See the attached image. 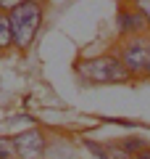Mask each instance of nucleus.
Wrapping results in <instances>:
<instances>
[{
  "label": "nucleus",
  "mask_w": 150,
  "mask_h": 159,
  "mask_svg": "<svg viewBox=\"0 0 150 159\" xmlns=\"http://www.w3.org/2000/svg\"><path fill=\"white\" fill-rule=\"evenodd\" d=\"M42 16H45V8L40 0H27V3L8 11L13 48L16 51H29L32 48V43L40 34V27H42Z\"/></svg>",
  "instance_id": "nucleus-1"
},
{
  "label": "nucleus",
  "mask_w": 150,
  "mask_h": 159,
  "mask_svg": "<svg viewBox=\"0 0 150 159\" xmlns=\"http://www.w3.org/2000/svg\"><path fill=\"white\" fill-rule=\"evenodd\" d=\"M77 72L87 82H95V85H121V82H129L132 80L127 74V69L121 66L116 53H103V56L82 58L77 64Z\"/></svg>",
  "instance_id": "nucleus-2"
},
{
  "label": "nucleus",
  "mask_w": 150,
  "mask_h": 159,
  "mask_svg": "<svg viewBox=\"0 0 150 159\" xmlns=\"http://www.w3.org/2000/svg\"><path fill=\"white\" fill-rule=\"evenodd\" d=\"M148 40L150 34H137V37H124L116 45V56L121 61V66L127 69L129 77H142L145 74V64H148Z\"/></svg>",
  "instance_id": "nucleus-3"
},
{
  "label": "nucleus",
  "mask_w": 150,
  "mask_h": 159,
  "mask_svg": "<svg viewBox=\"0 0 150 159\" xmlns=\"http://www.w3.org/2000/svg\"><path fill=\"white\" fill-rule=\"evenodd\" d=\"M11 141H13V148H16V159H42L45 148H48V138L37 127L16 133V135H11Z\"/></svg>",
  "instance_id": "nucleus-4"
},
{
  "label": "nucleus",
  "mask_w": 150,
  "mask_h": 159,
  "mask_svg": "<svg viewBox=\"0 0 150 159\" xmlns=\"http://www.w3.org/2000/svg\"><path fill=\"white\" fill-rule=\"evenodd\" d=\"M116 27H119L121 40H124V37H137V34H148V32H150L145 16L137 11V8H132L129 3H121L119 16H116Z\"/></svg>",
  "instance_id": "nucleus-5"
},
{
  "label": "nucleus",
  "mask_w": 150,
  "mask_h": 159,
  "mask_svg": "<svg viewBox=\"0 0 150 159\" xmlns=\"http://www.w3.org/2000/svg\"><path fill=\"white\" fill-rule=\"evenodd\" d=\"M13 45V34H11V21H8V13L0 11V51Z\"/></svg>",
  "instance_id": "nucleus-6"
},
{
  "label": "nucleus",
  "mask_w": 150,
  "mask_h": 159,
  "mask_svg": "<svg viewBox=\"0 0 150 159\" xmlns=\"http://www.w3.org/2000/svg\"><path fill=\"white\" fill-rule=\"evenodd\" d=\"M0 159H16V148L8 135H0Z\"/></svg>",
  "instance_id": "nucleus-7"
},
{
  "label": "nucleus",
  "mask_w": 150,
  "mask_h": 159,
  "mask_svg": "<svg viewBox=\"0 0 150 159\" xmlns=\"http://www.w3.org/2000/svg\"><path fill=\"white\" fill-rule=\"evenodd\" d=\"M119 146H121L124 151L129 154V157H134V154H137L140 148H145V146H148V143H145V141H140V138H127V141H121V143H119Z\"/></svg>",
  "instance_id": "nucleus-8"
},
{
  "label": "nucleus",
  "mask_w": 150,
  "mask_h": 159,
  "mask_svg": "<svg viewBox=\"0 0 150 159\" xmlns=\"http://www.w3.org/2000/svg\"><path fill=\"white\" fill-rule=\"evenodd\" d=\"M129 6H132V8H137V11L145 16L148 27H150V0H129Z\"/></svg>",
  "instance_id": "nucleus-9"
},
{
  "label": "nucleus",
  "mask_w": 150,
  "mask_h": 159,
  "mask_svg": "<svg viewBox=\"0 0 150 159\" xmlns=\"http://www.w3.org/2000/svg\"><path fill=\"white\" fill-rule=\"evenodd\" d=\"M108 159H134V157H129V154L116 143V146H108Z\"/></svg>",
  "instance_id": "nucleus-10"
},
{
  "label": "nucleus",
  "mask_w": 150,
  "mask_h": 159,
  "mask_svg": "<svg viewBox=\"0 0 150 159\" xmlns=\"http://www.w3.org/2000/svg\"><path fill=\"white\" fill-rule=\"evenodd\" d=\"M21 3H27V0H0V11H11V8H16V6H21Z\"/></svg>",
  "instance_id": "nucleus-11"
},
{
  "label": "nucleus",
  "mask_w": 150,
  "mask_h": 159,
  "mask_svg": "<svg viewBox=\"0 0 150 159\" xmlns=\"http://www.w3.org/2000/svg\"><path fill=\"white\" fill-rule=\"evenodd\" d=\"M134 159H150V146H145V148H140V151L134 154Z\"/></svg>",
  "instance_id": "nucleus-12"
},
{
  "label": "nucleus",
  "mask_w": 150,
  "mask_h": 159,
  "mask_svg": "<svg viewBox=\"0 0 150 159\" xmlns=\"http://www.w3.org/2000/svg\"><path fill=\"white\" fill-rule=\"evenodd\" d=\"M145 77H150V40H148V64H145Z\"/></svg>",
  "instance_id": "nucleus-13"
},
{
  "label": "nucleus",
  "mask_w": 150,
  "mask_h": 159,
  "mask_svg": "<svg viewBox=\"0 0 150 159\" xmlns=\"http://www.w3.org/2000/svg\"><path fill=\"white\" fill-rule=\"evenodd\" d=\"M0 56H3V51H0Z\"/></svg>",
  "instance_id": "nucleus-14"
}]
</instances>
